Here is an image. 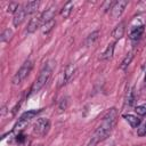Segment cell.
Returning a JSON list of instances; mask_svg holds the SVG:
<instances>
[{
	"label": "cell",
	"instance_id": "cell-1",
	"mask_svg": "<svg viewBox=\"0 0 146 146\" xmlns=\"http://www.w3.org/2000/svg\"><path fill=\"white\" fill-rule=\"evenodd\" d=\"M116 119H117L116 108H114V107L110 108L106 112V114L104 115V117L102 120V123L98 125V128L96 129V131L91 136V139H90V141L87 146H96L98 143L105 140L110 136V133L112 132L113 128L115 127Z\"/></svg>",
	"mask_w": 146,
	"mask_h": 146
},
{
	"label": "cell",
	"instance_id": "cell-2",
	"mask_svg": "<svg viewBox=\"0 0 146 146\" xmlns=\"http://www.w3.org/2000/svg\"><path fill=\"white\" fill-rule=\"evenodd\" d=\"M52 68H54V63L52 62H48L40 71L38 78L35 79V81L33 82L32 84V88H31V94H35L38 92L49 80L51 73H52Z\"/></svg>",
	"mask_w": 146,
	"mask_h": 146
},
{
	"label": "cell",
	"instance_id": "cell-3",
	"mask_svg": "<svg viewBox=\"0 0 146 146\" xmlns=\"http://www.w3.org/2000/svg\"><path fill=\"white\" fill-rule=\"evenodd\" d=\"M32 68H33V62L30 60V59L25 60L24 64L19 67V70L15 73V75H14V78H13V83H14V84H19V83H22V82L29 76V74L31 73Z\"/></svg>",
	"mask_w": 146,
	"mask_h": 146
},
{
	"label": "cell",
	"instance_id": "cell-4",
	"mask_svg": "<svg viewBox=\"0 0 146 146\" xmlns=\"http://www.w3.org/2000/svg\"><path fill=\"white\" fill-rule=\"evenodd\" d=\"M49 129H50V121L46 117L38 119L33 125V132L39 137H44L48 133Z\"/></svg>",
	"mask_w": 146,
	"mask_h": 146
},
{
	"label": "cell",
	"instance_id": "cell-5",
	"mask_svg": "<svg viewBox=\"0 0 146 146\" xmlns=\"http://www.w3.org/2000/svg\"><path fill=\"white\" fill-rule=\"evenodd\" d=\"M127 6H128V1H127V0H119V1H115V2L113 3L112 8H111V16H112L114 19L119 18V17L123 14V11H124V9H125Z\"/></svg>",
	"mask_w": 146,
	"mask_h": 146
},
{
	"label": "cell",
	"instance_id": "cell-6",
	"mask_svg": "<svg viewBox=\"0 0 146 146\" xmlns=\"http://www.w3.org/2000/svg\"><path fill=\"white\" fill-rule=\"evenodd\" d=\"M75 71H76L75 65H73V64L67 65V66L65 67L64 72H63V75H62V80H60V84H59V86H65V84H67V83L74 78Z\"/></svg>",
	"mask_w": 146,
	"mask_h": 146
},
{
	"label": "cell",
	"instance_id": "cell-7",
	"mask_svg": "<svg viewBox=\"0 0 146 146\" xmlns=\"http://www.w3.org/2000/svg\"><path fill=\"white\" fill-rule=\"evenodd\" d=\"M26 16H27V14H26L25 7L21 6L17 9V11L14 14V17H13V24H14V26H16V27L19 26L24 22V19L26 18Z\"/></svg>",
	"mask_w": 146,
	"mask_h": 146
},
{
	"label": "cell",
	"instance_id": "cell-8",
	"mask_svg": "<svg viewBox=\"0 0 146 146\" xmlns=\"http://www.w3.org/2000/svg\"><path fill=\"white\" fill-rule=\"evenodd\" d=\"M42 25V21H41V17H33L30 19L29 24H27V27H26V32L27 33H33L35 32L40 26Z\"/></svg>",
	"mask_w": 146,
	"mask_h": 146
},
{
	"label": "cell",
	"instance_id": "cell-9",
	"mask_svg": "<svg viewBox=\"0 0 146 146\" xmlns=\"http://www.w3.org/2000/svg\"><path fill=\"white\" fill-rule=\"evenodd\" d=\"M114 47H115V42H111L107 44L106 49L103 51V54L100 55L99 59L100 60H108L113 57V52H114Z\"/></svg>",
	"mask_w": 146,
	"mask_h": 146
},
{
	"label": "cell",
	"instance_id": "cell-10",
	"mask_svg": "<svg viewBox=\"0 0 146 146\" xmlns=\"http://www.w3.org/2000/svg\"><path fill=\"white\" fill-rule=\"evenodd\" d=\"M144 25L141 24V25H138V26H133L132 29H131V31H130V39L131 40H133V41H136V40H139L140 39V36L143 35V33H144Z\"/></svg>",
	"mask_w": 146,
	"mask_h": 146
},
{
	"label": "cell",
	"instance_id": "cell-11",
	"mask_svg": "<svg viewBox=\"0 0 146 146\" xmlns=\"http://www.w3.org/2000/svg\"><path fill=\"white\" fill-rule=\"evenodd\" d=\"M40 17H41L42 24H44V23H47V22L52 21V19H54V17H55V8H54V7H50V8L46 9V10L40 15Z\"/></svg>",
	"mask_w": 146,
	"mask_h": 146
},
{
	"label": "cell",
	"instance_id": "cell-12",
	"mask_svg": "<svg viewBox=\"0 0 146 146\" xmlns=\"http://www.w3.org/2000/svg\"><path fill=\"white\" fill-rule=\"evenodd\" d=\"M123 119L132 127V128H138V125L140 124V119L136 115H132V114H124L123 115Z\"/></svg>",
	"mask_w": 146,
	"mask_h": 146
},
{
	"label": "cell",
	"instance_id": "cell-13",
	"mask_svg": "<svg viewBox=\"0 0 146 146\" xmlns=\"http://www.w3.org/2000/svg\"><path fill=\"white\" fill-rule=\"evenodd\" d=\"M123 34H124V23L121 22V23H119V24L115 26V29L113 30L112 36H113L115 40H119V39H121V38L123 36Z\"/></svg>",
	"mask_w": 146,
	"mask_h": 146
},
{
	"label": "cell",
	"instance_id": "cell-14",
	"mask_svg": "<svg viewBox=\"0 0 146 146\" xmlns=\"http://www.w3.org/2000/svg\"><path fill=\"white\" fill-rule=\"evenodd\" d=\"M73 6H74L73 1H67V2L63 6V8H62V10H60V16H62L63 18H67V17L71 15V13H72Z\"/></svg>",
	"mask_w": 146,
	"mask_h": 146
},
{
	"label": "cell",
	"instance_id": "cell-15",
	"mask_svg": "<svg viewBox=\"0 0 146 146\" xmlns=\"http://www.w3.org/2000/svg\"><path fill=\"white\" fill-rule=\"evenodd\" d=\"M98 38H99V31H98V30H97V31H94V32H91V33L86 38L84 44H86L87 47H90V46H92V44L98 40Z\"/></svg>",
	"mask_w": 146,
	"mask_h": 146
},
{
	"label": "cell",
	"instance_id": "cell-16",
	"mask_svg": "<svg viewBox=\"0 0 146 146\" xmlns=\"http://www.w3.org/2000/svg\"><path fill=\"white\" fill-rule=\"evenodd\" d=\"M39 5H40L39 1H30V2H27L24 6L25 7V10H26V14L27 15H31V14L35 13L38 10V8H39Z\"/></svg>",
	"mask_w": 146,
	"mask_h": 146
},
{
	"label": "cell",
	"instance_id": "cell-17",
	"mask_svg": "<svg viewBox=\"0 0 146 146\" xmlns=\"http://www.w3.org/2000/svg\"><path fill=\"white\" fill-rule=\"evenodd\" d=\"M41 112V110H31V111H27V112H24L22 115H21V120L23 121H30L31 119H33L34 116H36V114H39Z\"/></svg>",
	"mask_w": 146,
	"mask_h": 146
},
{
	"label": "cell",
	"instance_id": "cell-18",
	"mask_svg": "<svg viewBox=\"0 0 146 146\" xmlns=\"http://www.w3.org/2000/svg\"><path fill=\"white\" fill-rule=\"evenodd\" d=\"M132 59H133V51H129V52L125 55V57L123 58V60L121 62L120 68H121V70H125V68H128V66L130 65V63H131Z\"/></svg>",
	"mask_w": 146,
	"mask_h": 146
},
{
	"label": "cell",
	"instance_id": "cell-19",
	"mask_svg": "<svg viewBox=\"0 0 146 146\" xmlns=\"http://www.w3.org/2000/svg\"><path fill=\"white\" fill-rule=\"evenodd\" d=\"M135 99H136L135 89L131 88V89H129L128 92H127V97H125V103H124V105H125V106H131V105L135 103Z\"/></svg>",
	"mask_w": 146,
	"mask_h": 146
},
{
	"label": "cell",
	"instance_id": "cell-20",
	"mask_svg": "<svg viewBox=\"0 0 146 146\" xmlns=\"http://www.w3.org/2000/svg\"><path fill=\"white\" fill-rule=\"evenodd\" d=\"M54 26H55V19H52V21H50V22H47V23L42 24V33H43L44 35H48L49 32L54 29Z\"/></svg>",
	"mask_w": 146,
	"mask_h": 146
},
{
	"label": "cell",
	"instance_id": "cell-21",
	"mask_svg": "<svg viewBox=\"0 0 146 146\" xmlns=\"http://www.w3.org/2000/svg\"><path fill=\"white\" fill-rule=\"evenodd\" d=\"M11 36H13V31H11L10 29L3 30L2 34H1V42H7V41H9V40L11 39Z\"/></svg>",
	"mask_w": 146,
	"mask_h": 146
},
{
	"label": "cell",
	"instance_id": "cell-22",
	"mask_svg": "<svg viewBox=\"0 0 146 146\" xmlns=\"http://www.w3.org/2000/svg\"><path fill=\"white\" fill-rule=\"evenodd\" d=\"M19 7H21V6H19L17 2H10V3L8 5V7H7V11H8V13H14V14H15Z\"/></svg>",
	"mask_w": 146,
	"mask_h": 146
},
{
	"label": "cell",
	"instance_id": "cell-23",
	"mask_svg": "<svg viewBox=\"0 0 146 146\" xmlns=\"http://www.w3.org/2000/svg\"><path fill=\"white\" fill-rule=\"evenodd\" d=\"M135 112L138 114V115H146V105H139L135 108Z\"/></svg>",
	"mask_w": 146,
	"mask_h": 146
},
{
	"label": "cell",
	"instance_id": "cell-24",
	"mask_svg": "<svg viewBox=\"0 0 146 146\" xmlns=\"http://www.w3.org/2000/svg\"><path fill=\"white\" fill-rule=\"evenodd\" d=\"M67 104H68V98H67V97L63 98V99L59 102V110L65 111V110H66V107H67Z\"/></svg>",
	"mask_w": 146,
	"mask_h": 146
},
{
	"label": "cell",
	"instance_id": "cell-25",
	"mask_svg": "<svg viewBox=\"0 0 146 146\" xmlns=\"http://www.w3.org/2000/svg\"><path fill=\"white\" fill-rule=\"evenodd\" d=\"M138 136H146V123H145L141 128H139V130H138Z\"/></svg>",
	"mask_w": 146,
	"mask_h": 146
},
{
	"label": "cell",
	"instance_id": "cell-26",
	"mask_svg": "<svg viewBox=\"0 0 146 146\" xmlns=\"http://www.w3.org/2000/svg\"><path fill=\"white\" fill-rule=\"evenodd\" d=\"M144 81H145V84H146V75H145V80Z\"/></svg>",
	"mask_w": 146,
	"mask_h": 146
}]
</instances>
